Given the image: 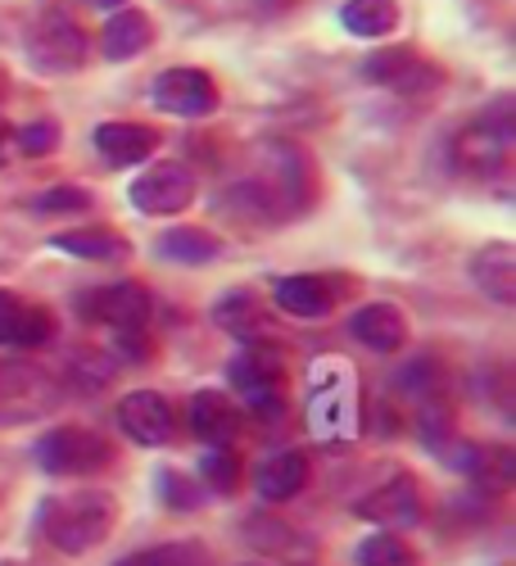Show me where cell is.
Masks as SVG:
<instances>
[{"instance_id": "1", "label": "cell", "mask_w": 516, "mask_h": 566, "mask_svg": "<svg viewBox=\"0 0 516 566\" xmlns=\"http://www.w3.org/2000/svg\"><path fill=\"white\" fill-rule=\"evenodd\" d=\"M118 522V499L105 490H86V494H60L41 507V531L60 553L77 557L86 548L105 544V535Z\"/></svg>"}, {"instance_id": "2", "label": "cell", "mask_w": 516, "mask_h": 566, "mask_svg": "<svg viewBox=\"0 0 516 566\" xmlns=\"http://www.w3.org/2000/svg\"><path fill=\"white\" fill-rule=\"evenodd\" d=\"M36 462L51 476H91L114 462V444L91 427H55L36 440Z\"/></svg>"}, {"instance_id": "3", "label": "cell", "mask_w": 516, "mask_h": 566, "mask_svg": "<svg viewBox=\"0 0 516 566\" xmlns=\"http://www.w3.org/2000/svg\"><path fill=\"white\" fill-rule=\"evenodd\" d=\"M28 55H32V64L41 73H73L86 60V36H82V28L64 10H51V14H41L32 23Z\"/></svg>"}, {"instance_id": "4", "label": "cell", "mask_w": 516, "mask_h": 566, "mask_svg": "<svg viewBox=\"0 0 516 566\" xmlns=\"http://www.w3.org/2000/svg\"><path fill=\"white\" fill-rule=\"evenodd\" d=\"M131 205L150 218H172L181 209H191L196 205V172L186 164L164 159L131 181Z\"/></svg>"}, {"instance_id": "5", "label": "cell", "mask_w": 516, "mask_h": 566, "mask_svg": "<svg viewBox=\"0 0 516 566\" xmlns=\"http://www.w3.org/2000/svg\"><path fill=\"white\" fill-rule=\"evenodd\" d=\"M150 96L172 118H209L218 109V86L204 69H168L155 77Z\"/></svg>"}, {"instance_id": "6", "label": "cell", "mask_w": 516, "mask_h": 566, "mask_svg": "<svg viewBox=\"0 0 516 566\" xmlns=\"http://www.w3.org/2000/svg\"><path fill=\"white\" fill-rule=\"evenodd\" d=\"M118 427L127 431V440L146 444V449H159V444H168L177 436V412L159 390H131L118 403Z\"/></svg>"}, {"instance_id": "7", "label": "cell", "mask_w": 516, "mask_h": 566, "mask_svg": "<svg viewBox=\"0 0 516 566\" xmlns=\"http://www.w3.org/2000/svg\"><path fill=\"white\" fill-rule=\"evenodd\" d=\"M358 516L362 522H377L386 531H403V526H417L427 516V499H421V485L417 476H394L386 485H377L362 503H358Z\"/></svg>"}, {"instance_id": "8", "label": "cell", "mask_w": 516, "mask_h": 566, "mask_svg": "<svg viewBox=\"0 0 516 566\" xmlns=\"http://www.w3.org/2000/svg\"><path fill=\"white\" fill-rule=\"evenodd\" d=\"M82 308L105 322V326H118V332H140L155 308L150 291L146 286H136V281H114V286H101V291H91L82 300Z\"/></svg>"}, {"instance_id": "9", "label": "cell", "mask_w": 516, "mask_h": 566, "mask_svg": "<svg viewBox=\"0 0 516 566\" xmlns=\"http://www.w3.org/2000/svg\"><path fill=\"white\" fill-rule=\"evenodd\" d=\"M45 340H55V313L23 304L19 295L0 291V345L14 349H41Z\"/></svg>"}, {"instance_id": "10", "label": "cell", "mask_w": 516, "mask_h": 566, "mask_svg": "<svg viewBox=\"0 0 516 566\" xmlns=\"http://www.w3.org/2000/svg\"><path fill=\"white\" fill-rule=\"evenodd\" d=\"M231 386H236L241 399L254 403L259 412H263V408H267V412L281 408V390H286L276 358H272V354H259V349H250V354H241L236 363H231Z\"/></svg>"}, {"instance_id": "11", "label": "cell", "mask_w": 516, "mask_h": 566, "mask_svg": "<svg viewBox=\"0 0 516 566\" xmlns=\"http://www.w3.org/2000/svg\"><path fill=\"white\" fill-rule=\"evenodd\" d=\"M349 332L358 345H367L371 354H399L408 345V317L394 308V304H362L354 317H349Z\"/></svg>"}, {"instance_id": "12", "label": "cell", "mask_w": 516, "mask_h": 566, "mask_svg": "<svg viewBox=\"0 0 516 566\" xmlns=\"http://www.w3.org/2000/svg\"><path fill=\"white\" fill-rule=\"evenodd\" d=\"M191 427H196L200 440L227 449V444L241 440L245 421H241V408L231 403L222 390H196V399H191Z\"/></svg>"}, {"instance_id": "13", "label": "cell", "mask_w": 516, "mask_h": 566, "mask_svg": "<svg viewBox=\"0 0 516 566\" xmlns=\"http://www.w3.org/2000/svg\"><path fill=\"white\" fill-rule=\"evenodd\" d=\"M336 300H340V291L326 276H286V281H276V308L299 317V322L326 317L336 308Z\"/></svg>"}, {"instance_id": "14", "label": "cell", "mask_w": 516, "mask_h": 566, "mask_svg": "<svg viewBox=\"0 0 516 566\" xmlns=\"http://www.w3.org/2000/svg\"><path fill=\"white\" fill-rule=\"evenodd\" d=\"M155 146H159V136H155V127H146V123H101V127H96V150H101L109 164H118V168L146 164V159L155 155Z\"/></svg>"}, {"instance_id": "15", "label": "cell", "mask_w": 516, "mask_h": 566, "mask_svg": "<svg viewBox=\"0 0 516 566\" xmlns=\"http://www.w3.org/2000/svg\"><path fill=\"white\" fill-rule=\"evenodd\" d=\"M313 476V462L299 453V449H286V453H272L263 467H259V494L272 499V503H286L295 499Z\"/></svg>"}, {"instance_id": "16", "label": "cell", "mask_w": 516, "mask_h": 566, "mask_svg": "<svg viewBox=\"0 0 516 566\" xmlns=\"http://www.w3.org/2000/svg\"><path fill=\"white\" fill-rule=\"evenodd\" d=\"M472 276L476 286L498 300V304H516V250L512 245H485L472 259Z\"/></svg>"}, {"instance_id": "17", "label": "cell", "mask_w": 516, "mask_h": 566, "mask_svg": "<svg viewBox=\"0 0 516 566\" xmlns=\"http://www.w3.org/2000/svg\"><path fill=\"white\" fill-rule=\"evenodd\" d=\"M507 146H512V123H481L457 136V159L472 172H485L507 159Z\"/></svg>"}, {"instance_id": "18", "label": "cell", "mask_w": 516, "mask_h": 566, "mask_svg": "<svg viewBox=\"0 0 516 566\" xmlns=\"http://www.w3.org/2000/svg\"><path fill=\"white\" fill-rule=\"evenodd\" d=\"M150 41H155V23L146 14L140 10H118L101 32V51L109 60H131V55L146 51Z\"/></svg>"}, {"instance_id": "19", "label": "cell", "mask_w": 516, "mask_h": 566, "mask_svg": "<svg viewBox=\"0 0 516 566\" xmlns=\"http://www.w3.org/2000/svg\"><path fill=\"white\" fill-rule=\"evenodd\" d=\"M367 77L371 82H381V86H399V91H412V86H421V82H435V73L421 64L408 45H399V51H386V55H377L367 64Z\"/></svg>"}, {"instance_id": "20", "label": "cell", "mask_w": 516, "mask_h": 566, "mask_svg": "<svg viewBox=\"0 0 516 566\" xmlns=\"http://www.w3.org/2000/svg\"><path fill=\"white\" fill-rule=\"evenodd\" d=\"M55 250L77 254V259L109 263V259H123V254H127V241H123V235H118L114 227H77V231L55 235Z\"/></svg>"}, {"instance_id": "21", "label": "cell", "mask_w": 516, "mask_h": 566, "mask_svg": "<svg viewBox=\"0 0 516 566\" xmlns=\"http://www.w3.org/2000/svg\"><path fill=\"white\" fill-rule=\"evenodd\" d=\"M218 326L231 336H241V340H254L267 332V313H263V300L250 295V291H236V295H227L218 308Z\"/></svg>"}, {"instance_id": "22", "label": "cell", "mask_w": 516, "mask_h": 566, "mask_svg": "<svg viewBox=\"0 0 516 566\" xmlns=\"http://www.w3.org/2000/svg\"><path fill=\"white\" fill-rule=\"evenodd\" d=\"M340 19H345V28L354 36L381 41V36H390L399 28V6H394V0H349Z\"/></svg>"}, {"instance_id": "23", "label": "cell", "mask_w": 516, "mask_h": 566, "mask_svg": "<svg viewBox=\"0 0 516 566\" xmlns=\"http://www.w3.org/2000/svg\"><path fill=\"white\" fill-rule=\"evenodd\" d=\"M159 254L172 259V263H209L222 254V241L204 227H177L159 241Z\"/></svg>"}, {"instance_id": "24", "label": "cell", "mask_w": 516, "mask_h": 566, "mask_svg": "<svg viewBox=\"0 0 516 566\" xmlns=\"http://www.w3.org/2000/svg\"><path fill=\"white\" fill-rule=\"evenodd\" d=\"M118 566H209L204 544H159V548H140L123 557Z\"/></svg>"}, {"instance_id": "25", "label": "cell", "mask_w": 516, "mask_h": 566, "mask_svg": "<svg viewBox=\"0 0 516 566\" xmlns=\"http://www.w3.org/2000/svg\"><path fill=\"white\" fill-rule=\"evenodd\" d=\"M358 562L362 566H421L417 548H408V539L399 535H367L358 544Z\"/></svg>"}, {"instance_id": "26", "label": "cell", "mask_w": 516, "mask_h": 566, "mask_svg": "<svg viewBox=\"0 0 516 566\" xmlns=\"http://www.w3.org/2000/svg\"><path fill=\"white\" fill-rule=\"evenodd\" d=\"M200 471H204L209 490H218V494H231V490L241 485V458L231 453V449H213V453L200 462Z\"/></svg>"}, {"instance_id": "27", "label": "cell", "mask_w": 516, "mask_h": 566, "mask_svg": "<svg viewBox=\"0 0 516 566\" xmlns=\"http://www.w3.org/2000/svg\"><path fill=\"white\" fill-rule=\"evenodd\" d=\"M159 490H164V499H168V507H177V512H196L204 499H200V490L181 476V471H159Z\"/></svg>"}, {"instance_id": "28", "label": "cell", "mask_w": 516, "mask_h": 566, "mask_svg": "<svg viewBox=\"0 0 516 566\" xmlns=\"http://www.w3.org/2000/svg\"><path fill=\"white\" fill-rule=\"evenodd\" d=\"M14 146L23 155H51L60 146V123H28L23 132H14Z\"/></svg>"}, {"instance_id": "29", "label": "cell", "mask_w": 516, "mask_h": 566, "mask_svg": "<svg viewBox=\"0 0 516 566\" xmlns=\"http://www.w3.org/2000/svg\"><path fill=\"white\" fill-rule=\"evenodd\" d=\"M41 213H82L91 209V191H82V186H55V191H45L36 200Z\"/></svg>"}, {"instance_id": "30", "label": "cell", "mask_w": 516, "mask_h": 566, "mask_svg": "<svg viewBox=\"0 0 516 566\" xmlns=\"http://www.w3.org/2000/svg\"><path fill=\"white\" fill-rule=\"evenodd\" d=\"M109 371H114V367H109L101 354H82V358H77V367H73V376L82 381V390L105 386V381H109Z\"/></svg>"}, {"instance_id": "31", "label": "cell", "mask_w": 516, "mask_h": 566, "mask_svg": "<svg viewBox=\"0 0 516 566\" xmlns=\"http://www.w3.org/2000/svg\"><path fill=\"white\" fill-rule=\"evenodd\" d=\"M10 146H14V132H10V123H0V164L10 159Z\"/></svg>"}, {"instance_id": "32", "label": "cell", "mask_w": 516, "mask_h": 566, "mask_svg": "<svg viewBox=\"0 0 516 566\" xmlns=\"http://www.w3.org/2000/svg\"><path fill=\"white\" fill-rule=\"evenodd\" d=\"M86 6H96V10H123L127 0H86Z\"/></svg>"}, {"instance_id": "33", "label": "cell", "mask_w": 516, "mask_h": 566, "mask_svg": "<svg viewBox=\"0 0 516 566\" xmlns=\"http://www.w3.org/2000/svg\"><path fill=\"white\" fill-rule=\"evenodd\" d=\"M6 91H10V77H6V73H0V96H6Z\"/></svg>"}]
</instances>
